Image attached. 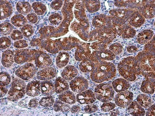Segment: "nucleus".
I'll use <instances>...</instances> for the list:
<instances>
[{"instance_id": "13", "label": "nucleus", "mask_w": 155, "mask_h": 116, "mask_svg": "<svg viewBox=\"0 0 155 116\" xmlns=\"http://www.w3.org/2000/svg\"><path fill=\"white\" fill-rule=\"evenodd\" d=\"M41 84L40 81L33 80L28 84L26 87V93L31 97L38 96L40 93Z\"/></svg>"}, {"instance_id": "35", "label": "nucleus", "mask_w": 155, "mask_h": 116, "mask_svg": "<svg viewBox=\"0 0 155 116\" xmlns=\"http://www.w3.org/2000/svg\"><path fill=\"white\" fill-rule=\"evenodd\" d=\"M11 41L7 37H3L1 38V48L2 49H6L11 46Z\"/></svg>"}, {"instance_id": "31", "label": "nucleus", "mask_w": 155, "mask_h": 116, "mask_svg": "<svg viewBox=\"0 0 155 116\" xmlns=\"http://www.w3.org/2000/svg\"><path fill=\"white\" fill-rule=\"evenodd\" d=\"M13 29V26L10 23L5 22L1 25V32L5 36L11 34Z\"/></svg>"}, {"instance_id": "3", "label": "nucleus", "mask_w": 155, "mask_h": 116, "mask_svg": "<svg viewBox=\"0 0 155 116\" xmlns=\"http://www.w3.org/2000/svg\"><path fill=\"white\" fill-rule=\"evenodd\" d=\"M94 94L98 100L103 102H109L114 97V90L110 84H101L95 88Z\"/></svg>"}, {"instance_id": "5", "label": "nucleus", "mask_w": 155, "mask_h": 116, "mask_svg": "<svg viewBox=\"0 0 155 116\" xmlns=\"http://www.w3.org/2000/svg\"><path fill=\"white\" fill-rule=\"evenodd\" d=\"M36 69L31 63L25 64L18 69L15 72L16 75L24 80H28L36 74Z\"/></svg>"}, {"instance_id": "8", "label": "nucleus", "mask_w": 155, "mask_h": 116, "mask_svg": "<svg viewBox=\"0 0 155 116\" xmlns=\"http://www.w3.org/2000/svg\"><path fill=\"white\" fill-rule=\"evenodd\" d=\"M133 96V93L129 91L126 90L119 92L115 96V103L120 107H126L131 103Z\"/></svg>"}, {"instance_id": "17", "label": "nucleus", "mask_w": 155, "mask_h": 116, "mask_svg": "<svg viewBox=\"0 0 155 116\" xmlns=\"http://www.w3.org/2000/svg\"><path fill=\"white\" fill-rule=\"evenodd\" d=\"M14 53L12 50H8L3 53L2 63L6 68L11 67L14 63Z\"/></svg>"}, {"instance_id": "44", "label": "nucleus", "mask_w": 155, "mask_h": 116, "mask_svg": "<svg viewBox=\"0 0 155 116\" xmlns=\"http://www.w3.org/2000/svg\"><path fill=\"white\" fill-rule=\"evenodd\" d=\"M72 113H79L81 111L80 107L78 105H75L72 107L70 109Z\"/></svg>"}, {"instance_id": "36", "label": "nucleus", "mask_w": 155, "mask_h": 116, "mask_svg": "<svg viewBox=\"0 0 155 116\" xmlns=\"http://www.w3.org/2000/svg\"><path fill=\"white\" fill-rule=\"evenodd\" d=\"M115 104L111 102H108L103 103L101 107L102 110L105 112H109L114 108Z\"/></svg>"}, {"instance_id": "6", "label": "nucleus", "mask_w": 155, "mask_h": 116, "mask_svg": "<svg viewBox=\"0 0 155 116\" xmlns=\"http://www.w3.org/2000/svg\"><path fill=\"white\" fill-rule=\"evenodd\" d=\"M35 50L26 49L16 51L14 55V61L18 64L34 60Z\"/></svg>"}, {"instance_id": "18", "label": "nucleus", "mask_w": 155, "mask_h": 116, "mask_svg": "<svg viewBox=\"0 0 155 116\" xmlns=\"http://www.w3.org/2000/svg\"><path fill=\"white\" fill-rule=\"evenodd\" d=\"M59 99L69 104H75L77 101L76 97L74 93L68 90H66L59 95Z\"/></svg>"}, {"instance_id": "40", "label": "nucleus", "mask_w": 155, "mask_h": 116, "mask_svg": "<svg viewBox=\"0 0 155 116\" xmlns=\"http://www.w3.org/2000/svg\"><path fill=\"white\" fill-rule=\"evenodd\" d=\"M27 20L31 23L34 24L38 21V17L37 15L34 13L28 14L27 16Z\"/></svg>"}, {"instance_id": "47", "label": "nucleus", "mask_w": 155, "mask_h": 116, "mask_svg": "<svg viewBox=\"0 0 155 116\" xmlns=\"http://www.w3.org/2000/svg\"><path fill=\"white\" fill-rule=\"evenodd\" d=\"M139 19V18L138 17H137V18L136 19H135V22H137L138 20Z\"/></svg>"}, {"instance_id": "16", "label": "nucleus", "mask_w": 155, "mask_h": 116, "mask_svg": "<svg viewBox=\"0 0 155 116\" xmlns=\"http://www.w3.org/2000/svg\"><path fill=\"white\" fill-rule=\"evenodd\" d=\"M112 86L115 90L117 92L119 93L128 89L130 87V84L127 80L120 78L113 81Z\"/></svg>"}, {"instance_id": "23", "label": "nucleus", "mask_w": 155, "mask_h": 116, "mask_svg": "<svg viewBox=\"0 0 155 116\" xmlns=\"http://www.w3.org/2000/svg\"><path fill=\"white\" fill-rule=\"evenodd\" d=\"M154 80L150 78L146 81H143L142 84L141 90L143 93L153 94L154 92Z\"/></svg>"}, {"instance_id": "1", "label": "nucleus", "mask_w": 155, "mask_h": 116, "mask_svg": "<svg viewBox=\"0 0 155 116\" xmlns=\"http://www.w3.org/2000/svg\"><path fill=\"white\" fill-rule=\"evenodd\" d=\"M112 66L106 63L98 65L91 74V80L95 82L101 83L112 79L115 76L116 72Z\"/></svg>"}, {"instance_id": "4", "label": "nucleus", "mask_w": 155, "mask_h": 116, "mask_svg": "<svg viewBox=\"0 0 155 116\" xmlns=\"http://www.w3.org/2000/svg\"><path fill=\"white\" fill-rule=\"evenodd\" d=\"M68 24L65 21L63 22L60 27L57 29L50 26L44 27L41 28L39 32L40 39L51 37H58L65 34L67 32Z\"/></svg>"}, {"instance_id": "41", "label": "nucleus", "mask_w": 155, "mask_h": 116, "mask_svg": "<svg viewBox=\"0 0 155 116\" xmlns=\"http://www.w3.org/2000/svg\"><path fill=\"white\" fill-rule=\"evenodd\" d=\"M97 109V106L94 104H91L86 106L84 108V110L86 112L92 113L96 112Z\"/></svg>"}, {"instance_id": "33", "label": "nucleus", "mask_w": 155, "mask_h": 116, "mask_svg": "<svg viewBox=\"0 0 155 116\" xmlns=\"http://www.w3.org/2000/svg\"><path fill=\"white\" fill-rule=\"evenodd\" d=\"M11 80V77L8 73L2 72L0 76V84L1 86H5L9 84Z\"/></svg>"}, {"instance_id": "45", "label": "nucleus", "mask_w": 155, "mask_h": 116, "mask_svg": "<svg viewBox=\"0 0 155 116\" xmlns=\"http://www.w3.org/2000/svg\"><path fill=\"white\" fill-rule=\"evenodd\" d=\"M154 105H153L150 107L148 111L146 113L147 116H154L155 115V106Z\"/></svg>"}, {"instance_id": "20", "label": "nucleus", "mask_w": 155, "mask_h": 116, "mask_svg": "<svg viewBox=\"0 0 155 116\" xmlns=\"http://www.w3.org/2000/svg\"><path fill=\"white\" fill-rule=\"evenodd\" d=\"M127 111L130 114L134 116H143L145 113L144 109L137 101L134 102L130 104Z\"/></svg>"}, {"instance_id": "14", "label": "nucleus", "mask_w": 155, "mask_h": 116, "mask_svg": "<svg viewBox=\"0 0 155 116\" xmlns=\"http://www.w3.org/2000/svg\"><path fill=\"white\" fill-rule=\"evenodd\" d=\"M1 20H3L12 14L13 9L11 4L7 1H1Z\"/></svg>"}, {"instance_id": "38", "label": "nucleus", "mask_w": 155, "mask_h": 116, "mask_svg": "<svg viewBox=\"0 0 155 116\" xmlns=\"http://www.w3.org/2000/svg\"><path fill=\"white\" fill-rule=\"evenodd\" d=\"M63 4V1H55L51 3L50 6L51 9L55 10H58L61 8Z\"/></svg>"}, {"instance_id": "22", "label": "nucleus", "mask_w": 155, "mask_h": 116, "mask_svg": "<svg viewBox=\"0 0 155 116\" xmlns=\"http://www.w3.org/2000/svg\"><path fill=\"white\" fill-rule=\"evenodd\" d=\"M69 53L66 52H60L56 58V64L60 68H62L66 66L69 61Z\"/></svg>"}, {"instance_id": "11", "label": "nucleus", "mask_w": 155, "mask_h": 116, "mask_svg": "<svg viewBox=\"0 0 155 116\" xmlns=\"http://www.w3.org/2000/svg\"><path fill=\"white\" fill-rule=\"evenodd\" d=\"M39 39L40 42L39 46L41 48L53 54L57 53L60 51L55 41L48 38Z\"/></svg>"}, {"instance_id": "39", "label": "nucleus", "mask_w": 155, "mask_h": 116, "mask_svg": "<svg viewBox=\"0 0 155 116\" xmlns=\"http://www.w3.org/2000/svg\"><path fill=\"white\" fill-rule=\"evenodd\" d=\"M28 46V42L25 40H19L14 43V46L17 48H23Z\"/></svg>"}, {"instance_id": "29", "label": "nucleus", "mask_w": 155, "mask_h": 116, "mask_svg": "<svg viewBox=\"0 0 155 116\" xmlns=\"http://www.w3.org/2000/svg\"><path fill=\"white\" fill-rule=\"evenodd\" d=\"M32 7L35 14L38 15H42L46 10V6L40 2H35L32 5Z\"/></svg>"}, {"instance_id": "30", "label": "nucleus", "mask_w": 155, "mask_h": 116, "mask_svg": "<svg viewBox=\"0 0 155 116\" xmlns=\"http://www.w3.org/2000/svg\"><path fill=\"white\" fill-rule=\"evenodd\" d=\"M54 98L51 96L42 97L39 102L41 106L44 107H50L54 105Z\"/></svg>"}, {"instance_id": "19", "label": "nucleus", "mask_w": 155, "mask_h": 116, "mask_svg": "<svg viewBox=\"0 0 155 116\" xmlns=\"http://www.w3.org/2000/svg\"><path fill=\"white\" fill-rule=\"evenodd\" d=\"M78 73V70L75 67L69 66L66 67L62 71L61 76L66 80L70 81L75 77Z\"/></svg>"}, {"instance_id": "9", "label": "nucleus", "mask_w": 155, "mask_h": 116, "mask_svg": "<svg viewBox=\"0 0 155 116\" xmlns=\"http://www.w3.org/2000/svg\"><path fill=\"white\" fill-rule=\"evenodd\" d=\"M70 86L73 91L79 93L87 90L88 87V83L84 77H78L71 80Z\"/></svg>"}, {"instance_id": "32", "label": "nucleus", "mask_w": 155, "mask_h": 116, "mask_svg": "<svg viewBox=\"0 0 155 116\" xmlns=\"http://www.w3.org/2000/svg\"><path fill=\"white\" fill-rule=\"evenodd\" d=\"M34 31L33 26L29 24L25 25L21 30L24 36L27 38L31 36L34 33Z\"/></svg>"}, {"instance_id": "24", "label": "nucleus", "mask_w": 155, "mask_h": 116, "mask_svg": "<svg viewBox=\"0 0 155 116\" xmlns=\"http://www.w3.org/2000/svg\"><path fill=\"white\" fill-rule=\"evenodd\" d=\"M11 22L13 25L18 27L24 26L28 22L26 19L21 14L14 16L11 19Z\"/></svg>"}, {"instance_id": "15", "label": "nucleus", "mask_w": 155, "mask_h": 116, "mask_svg": "<svg viewBox=\"0 0 155 116\" xmlns=\"http://www.w3.org/2000/svg\"><path fill=\"white\" fill-rule=\"evenodd\" d=\"M41 93L46 96L52 95L55 92L54 84L51 80H45L41 84Z\"/></svg>"}, {"instance_id": "27", "label": "nucleus", "mask_w": 155, "mask_h": 116, "mask_svg": "<svg viewBox=\"0 0 155 116\" xmlns=\"http://www.w3.org/2000/svg\"><path fill=\"white\" fill-rule=\"evenodd\" d=\"M137 100L142 107L145 108L149 107L152 104L151 99L145 94H142L138 96Z\"/></svg>"}, {"instance_id": "34", "label": "nucleus", "mask_w": 155, "mask_h": 116, "mask_svg": "<svg viewBox=\"0 0 155 116\" xmlns=\"http://www.w3.org/2000/svg\"><path fill=\"white\" fill-rule=\"evenodd\" d=\"M62 15L59 13H55L51 15L49 21L51 24L56 25L59 24L62 20Z\"/></svg>"}, {"instance_id": "46", "label": "nucleus", "mask_w": 155, "mask_h": 116, "mask_svg": "<svg viewBox=\"0 0 155 116\" xmlns=\"http://www.w3.org/2000/svg\"><path fill=\"white\" fill-rule=\"evenodd\" d=\"M4 86H1V97L5 96L7 94L8 90L5 88Z\"/></svg>"}, {"instance_id": "7", "label": "nucleus", "mask_w": 155, "mask_h": 116, "mask_svg": "<svg viewBox=\"0 0 155 116\" xmlns=\"http://www.w3.org/2000/svg\"><path fill=\"white\" fill-rule=\"evenodd\" d=\"M34 60L36 66L39 69L49 67L52 63L50 56L46 53L40 50H35Z\"/></svg>"}, {"instance_id": "37", "label": "nucleus", "mask_w": 155, "mask_h": 116, "mask_svg": "<svg viewBox=\"0 0 155 116\" xmlns=\"http://www.w3.org/2000/svg\"><path fill=\"white\" fill-rule=\"evenodd\" d=\"M10 36L13 40H16L22 39L24 36L21 31L18 30H15L12 31Z\"/></svg>"}, {"instance_id": "43", "label": "nucleus", "mask_w": 155, "mask_h": 116, "mask_svg": "<svg viewBox=\"0 0 155 116\" xmlns=\"http://www.w3.org/2000/svg\"><path fill=\"white\" fill-rule=\"evenodd\" d=\"M40 42L39 38H34L31 40L30 42L31 45L33 47L39 46Z\"/></svg>"}, {"instance_id": "42", "label": "nucleus", "mask_w": 155, "mask_h": 116, "mask_svg": "<svg viewBox=\"0 0 155 116\" xmlns=\"http://www.w3.org/2000/svg\"><path fill=\"white\" fill-rule=\"evenodd\" d=\"M39 102L35 98L31 99L28 104V106L30 107L35 108L37 107L38 105Z\"/></svg>"}, {"instance_id": "21", "label": "nucleus", "mask_w": 155, "mask_h": 116, "mask_svg": "<svg viewBox=\"0 0 155 116\" xmlns=\"http://www.w3.org/2000/svg\"><path fill=\"white\" fill-rule=\"evenodd\" d=\"M54 86L55 92L58 94L67 90L70 87L68 83L66 80L60 77L56 79Z\"/></svg>"}, {"instance_id": "2", "label": "nucleus", "mask_w": 155, "mask_h": 116, "mask_svg": "<svg viewBox=\"0 0 155 116\" xmlns=\"http://www.w3.org/2000/svg\"><path fill=\"white\" fill-rule=\"evenodd\" d=\"M26 85L25 82L18 78L14 79L8 94V99L15 102L23 97L26 93Z\"/></svg>"}, {"instance_id": "26", "label": "nucleus", "mask_w": 155, "mask_h": 116, "mask_svg": "<svg viewBox=\"0 0 155 116\" xmlns=\"http://www.w3.org/2000/svg\"><path fill=\"white\" fill-rule=\"evenodd\" d=\"M54 108L56 112H68L71 109L70 105L61 100H57L54 102Z\"/></svg>"}, {"instance_id": "25", "label": "nucleus", "mask_w": 155, "mask_h": 116, "mask_svg": "<svg viewBox=\"0 0 155 116\" xmlns=\"http://www.w3.org/2000/svg\"><path fill=\"white\" fill-rule=\"evenodd\" d=\"M18 12L21 15H26L31 11V7L30 4L27 2H21L18 3L16 6Z\"/></svg>"}, {"instance_id": "12", "label": "nucleus", "mask_w": 155, "mask_h": 116, "mask_svg": "<svg viewBox=\"0 0 155 116\" xmlns=\"http://www.w3.org/2000/svg\"><path fill=\"white\" fill-rule=\"evenodd\" d=\"M57 75L56 70L53 67H48L38 72L37 78L41 80H49L55 78Z\"/></svg>"}, {"instance_id": "28", "label": "nucleus", "mask_w": 155, "mask_h": 116, "mask_svg": "<svg viewBox=\"0 0 155 116\" xmlns=\"http://www.w3.org/2000/svg\"><path fill=\"white\" fill-rule=\"evenodd\" d=\"M81 70L84 73L92 72L95 69L94 63L88 61H84L79 65Z\"/></svg>"}, {"instance_id": "10", "label": "nucleus", "mask_w": 155, "mask_h": 116, "mask_svg": "<svg viewBox=\"0 0 155 116\" xmlns=\"http://www.w3.org/2000/svg\"><path fill=\"white\" fill-rule=\"evenodd\" d=\"M76 97L77 101L81 104H91L96 100L94 93L90 90L78 93Z\"/></svg>"}]
</instances>
